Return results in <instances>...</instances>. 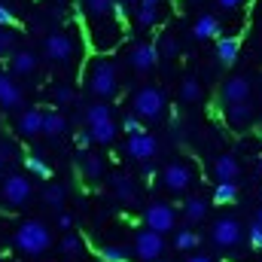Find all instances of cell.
Instances as JSON below:
<instances>
[{
	"label": "cell",
	"mask_w": 262,
	"mask_h": 262,
	"mask_svg": "<svg viewBox=\"0 0 262 262\" xmlns=\"http://www.w3.org/2000/svg\"><path fill=\"white\" fill-rule=\"evenodd\" d=\"M12 247L18 253H25V256H43L52 247V232L40 220H25L12 232Z\"/></svg>",
	"instance_id": "6da1fadb"
},
{
	"label": "cell",
	"mask_w": 262,
	"mask_h": 262,
	"mask_svg": "<svg viewBox=\"0 0 262 262\" xmlns=\"http://www.w3.org/2000/svg\"><path fill=\"white\" fill-rule=\"evenodd\" d=\"M85 85L95 98L101 101H110L116 92H119V73L116 64L110 58H95V64L89 67V76H85Z\"/></svg>",
	"instance_id": "7a4b0ae2"
},
{
	"label": "cell",
	"mask_w": 262,
	"mask_h": 262,
	"mask_svg": "<svg viewBox=\"0 0 262 262\" xmlns=\"http://www.w3.org/2000/svg\"><path fill=\"white\" fill-rule=\"evenodd\" d=\"M165 107H168V98H165V92H162L159 85H143V89H137L134 98H131V113H134L137 119H143V122L162 119Z\"/></svg>",
	"instance_id": "3957f363"
},
{
	"label": "cell",
	"mask_w": 262,
	"mask_h": 262,
	"mask_svg": "<svg viewBox=\"0 0 262 262\" xmlns=\"http://www.w3.org/2000/svg\"><path fill=\"white\" fill-rule=\"evenodd\" d=\"M143 226L152 229V232H159V235H168L177 226V213H174V207L168 201H152L143 210Z\"/></svg>",
	"instance_id": "277c9868"
},
{
	"label": "cell",
	"mask_w": 262,
	"mask_h": 262,
	"mask_svg": "<svg viewBox=\"0 0 262 262\" xmlns=\"http://www.w3.org/2000/svg\"><path fill=\"white\" fill-rule=\"evenodd\" d=\"M210 241H213L216 247H223V250L238 247V244L244 241V226H241L235 216H220V220L210 226Z\"/></svg>",
	"instance_id": "5b68a950"
},
{
	"label": "cell",
	"mask_w": 262,
	"mask_h": 262,
	"mask_svg": "<svg viewBox=\"0 0 262 262\" xmlns=\"http://www.w3.org/2000/svg\"><path fill=\"white\" fill-rule=\"evenodd\" d=\"M43 52H46L49 61L67 64V61L76 55V43H73V37L64 34V31H52V34H46V40H43Z\"/></svg>",
	"instance_id": "8992f818"
},
{
	"label": "cell",
	"mask_w": 262,
	"mask_h": 262,
	"mask_svg": "<svg viewBox=\"0 0 262 262\" xmlns=\"http://www.w3.org/2000/svg\"><path fill=\"white\" fill-rule=\"evenodd\" d=\"M134 253L140 262H159L165 253V235H159L152 229H140L134 235Z\"/></svg>",
	"instance_id": "52a82bcc"
},
{
	"label": "cell",
	"mask_w": 262,
	"mask_h": 262,
	"mask_svg": "<svg viewBox=\"0 0 262 262\" xmlns=\"http://www.w3.org/2000/svg\"><path fill=\"white\" fill-rule=\"evenodd\" d=\"M192 180H195V174H192V165L189 162H171V165H165V171H162V186L168 189V192H186L189 186H192Z\"/></svg>",
	"instance_id": "ba28073f"
},
{
	"label": "cell",
	"mask_w": 262,
	"mask_h": 262,
	"mask_svg": "<svg viewBox=\"0 0 262 262\" xmlns=\"http://www.w3.org/2000/svg\"><path fill=\"white\" fill-rule=\"evenodd\" d=\"M31 195H34V186H31L28 177L9 174V177L3 180V201H6L9 207H25V204L31 201Z\"/></svg>",
	"instance_id": "9c48e42d"
},
{
	"label": "cell",
	"mask_w": 262,
	"mask_h": 262,
	"mask_svg": "<svg viewBox=\"0 0 262 262\" xmlns=\"http://www.w3.org/2000/svg\"><path fill=\"white\" fill-rule=\"evenodd\" d=\"M159 152V140L149 134V131H140V134H128V140H125V156L134 159V162H149L152 156Z\"/></svg>",
	"instance_id": "30bf717a"
},
{
	"label": "cell",
	"mask_w": 262,
	"mask_h": 262,
	"mask_svg": "<svg viewBox=\"0 0 262 262\" xmlns=\"http://www.w3.org/2000/svg\"><path fill=\"white\" fill-rule=\"evenodd\" d=\"M128 64L134 73H149L152 67L159 64V49H156V43H137V46H131L128 52Z\"/></svg>",
	"instance_id": "8fae6325"
},
{
	"label": "cell",
	"mask_w": 262,
	"mask_h": 262,
	"mask_svg": "<svg viewBox=\"0 0 262 262\" xmlns=\"http://www.w3.org/2000/svg\"><path fill=\"white\" fill-rule=\"evenodd\" d=\"M0 107H3V110H21V107H25L21 85L15 82L12 73H0Z\"/></svg>",
	"instance_id": "7c38bea8"
},
{
	"label": "cell",
	"mask_w": 262,
	"mask_h": 262,
	"mask_svg": "<svg viewBox=\"0 0 262 262\" xmlns=\"http://www.w3.org/2000/svg\"><path fill=\"white\" fill-rule=\"evenodd\" d=\"M250 92H253V82L247 76H229L223 82V101L226 104H238V101H250Z\"/></svg>",
	"instance_id": "4fadbf2b"
},
{
	"label": "cell",
	"mask_w": 262,
	"mask_h": 262,
	"mask_svg": "<svg viewBox=\"0 0 262 262\" xmlns=\"http://www.w3.org/2000/svg\"><path fill=\"white\" fill-rule=\"evenodd\" d=\"M15 131H18L21 137H37V134L43 131V110H37V107H21L18 119H15Z\"/></svg>",
	"instance_id": "5bb4252c"
},
{
	"label": "cell",
	"mask_w": 262,
	"mask_h": 262,
	"mask_svg": "<svg viewBox=\"0 0 262 262\" xmlns=\"http://www.w3.org/2000/svg\"><path fill=\"white\" fill-rule=\"evenodd\" d=\"M40 64V58L31 52V49H15L12 55H9V73L12 76H31L34 70Z\"/></svg>",
	"instance_id": "9a60e30c"
},
{
	"label": "cell",
	"mask_w": 262,
	"mask_h": 262,
	"mask_svg": "<svg viewBox=\"0 0 262 262\" xmlns=\"http://www.w3.org/2000/svg\"><path fill=\"white\" fill-rule=\"evenodd\" d=\"M226 122L232 128H244L253 122V107L250 101H238V104H226Z\"/></svg>",
	"instance_id": "2e32d148"
},
{
	"label": "cell",
	"mask_w": 262,
	"mask_h": 262,
	"mask_svg": "<svg viewBox=\"0 0 262 262\" xmlns=\"http://www.w3.org/2000/svg\"><path fill=\"white\" fill-rule=\"evenodd\" d=\"M192 37L195 40H216L220 37V18L216 15H210V12H201L195 18V25H192Z\"/></svg>",
	"instance_id": "e0dca14e"
},
{
	"label": "cell",
	"mask_w": 262,
	"mask_h": 262,
	"mask_svg": "<svg viewBox=\"0 0 262 262\" xmlns=\"http://www.w3.org/2000/svg\"><path fill=\"white\" fill-rule=\"evenodd\" d=\"M238 52H241V40L238 37H216V58H220V64L232 67L238 61Z\"/></svg>",
	"instance_id": "ac0fdd59"
},
{
	"label": "cell",
	"mask_w": 262,
	"mask_h": 262,
	"mask_svg": "<svg viewBox=\"0 0 262 262\" xmlns=\"http://www.w3.org/2000/svg\"><path fill=\"white\" fill-rule=\"evenodd\" d=\"M64 131H67L64 113H58V110H43V131H40V134H46V137H61Z\"/></svg>",
	"instance_id": "d6986e66"
},
{
	"label": "cell",
	"mask_w": 262,
	"mask_h": 262,
	"mask_svg": "<svg viewBox=\"0 0 262 262\" xmlns=\"http://www.w3.org/2000/svg\"><path fill=\"white\" fill-rule=\"evenodd\" d=\"M213 174H216V180H238L241 165H238L235 156H220V159L213 162Z\"/></svg>",
	"instance_id": "ffe728a7"
},
{
	"label": "cell",
	"mask_w": 262,
	"mask_h": 262,
	"mask_svg": "<svg viewBox=\"0 0 262 262\" xmlns=\"http://www.w3.org/2000/svg\"><path fill=\"white\" fill-rule=\"evenodd\" d=\"M89 134H92V140H95V143L110 146V143L116 140L119 128H116V122H113V119H104V122H98V125H89Z\"/></svg>",
	"instance_id": "44dd1931"
},
{
	"label": "cell",
	"mask_w": 262,
	"mask_h": 262,
	"mask_svg": "<svg viewBox=\"0 0 262 262\" xmlns=\"http://www.w3.org/2000/svg\"><path fill=\"white\" fill-rule=\"evenodd\" d=\"M159 3H137V12H134V21H137V28H156L159 25Z\"/></svg>",
	"instance_id": "7402d4cb"
},
{
	"label": "cell",
	"mask_w": 262,
	"mask_h": 262,
	"mask_svg": "<svg viewBox=\"0 0 262 262\" xmlns=\"http://www.w3.org/2000/svg\"><path fill=\"white\" fill-rule=\"evenodd\" d=\"M110 186H113V192L119 195V201H125V204H131V201L137 198V189H134L131 177H125V174H113V177H110Z\"/></svg>",
	"instance_id": "603a6c76"
},
{
	"label": "cell",
	"mask_w": 262,
	"mask_h": 262,
	"mask_svg": "<svg viewBox=\"0 0 262 262\" xmlns=\"http://www.w3.org/2000/svg\"><path fill=\"white\" fill-rule=\"evenodd\" d=\"M85 125H98V122H104V119H113V107L107 104V101H95V104H89L85 107Z\"/></svg>",
	"instance_id": "cb8c5ba5"
},
{
	"label": "cell",
	"mask_w": 262,
	"mask_h": 262,
	"mask_svg": "<svg viewBox=\"0 0 262 262\" xmlns=\"http://www.w3.org/2000/svg\"><path fill=\"white\" fill-rule=\"evenodd\" d=\"M79 168H82V174H85L89 180H101V177H104V159L95 156V152H82Z\"/></svg>",
	"instance_id": "d4e9b609"
},
{
	"label": "cell",
	"mask_w": 262,
	"mask_h": 262,
	"mask_svg": "<svg viewBox=\"0 0 262 262\" xmlns=\"http://www.w3.org/2000/svg\"><path fill=\"white\" fill-rule=\"evenodd\" d=\"M113 6H116V0H85V12H89L95 21L110 18V15H113Z\"/></svg>",
	"instance_id": "484cf974"
},
{
	"label": "cell",
	"mask_w": 262,
	"mask_h": 262,
	"mask_svg": "<svg viewBox=\"0 0 262 262\" xmlns=\"http://www.w3.org/2000/svg\"><path fill=\"white\" fill-rule=\"evenodd\" d=\"M238 198V183L235 180H220L216 189H213V201L216 204H235Z\"/></svg>",
	"instance_id": "4316f807"
},
{
	"label": "cell",
	"mask_w": 262,
	"mask_h": 262,
	"mask_svg": "<svg viewBox=\"0 0 262 262\" xmlns=\"http://www.w3.org/2000/svg\"><path fill=\"white\" fill-rule=\"evenodd\" d=\"M183 216H186L189 223H201V220L207 216V201H204V198H186Z\"/></svg>",
	"instance_id": "83f0119b"
},
{
	"label": "cell",
	"mask_w": 262,
	"mask_h": 262,
	"mask_svg": "<svg viewBox=\"0 0 262 262\" xmlns=\"http://www.w3.org/2000/svg\"><path fill=\"white\" fill-rule=\"evenodd\" d=\"M64 198H67V189L61 186V183H49V186L43 189V201H46L49 207H55V210L64 207Z\"/></svg>",
	"instance_id": "f1b7e54d"
},
{
	"label": "cell",
	"mask_w": 262,
	"mask_h": 262,
	"mask_svg": "<svg viewBox=\"0 0 262 262\" xmlns=\"http://www.w3.org/2000/svg\"><path fill=\"white\" fill-rule=\"evenodd\" d=\"M25 168H28L34 177H40V180H52V168H49V162L40 159V156H28V159H25Z\"/></svg>",
	"instance_id": "f546056e"
},
{
	"label": "cell",
	"mask_w": 262,
	"mask_h": 262,
	"mask_svg": "<svg viewBox=\"0 0 262 262\" xmlns=\"http://www.w3.org/2000/svg\"><path fill=\"white\" fill-rule=\"evenodd\" d=\"M180 101H186V104L201 101V82H198L195 76H186V79L180 82Z\"/></svg>",
	"instance_id": "4dcf8cb0"
},
{
	"label": "cell",
	"mask_w": 262,
	"mask_h": 262,
	"mask_svg": "<svg viewBox=\"0 0 262 262\" xmlns=\"http://www.w3.org/2000/svg\"><path fill=\"white\" fill-rule=\"evenodd\" d=\"M174 247L180 250V253H189V250H195L198 247V235L192 229H180L177 235H174Z\"/></svg>",
	"instance_id": "1f68e13d"
},
{
	"label": "cell",
	"mask_w": 262,
	"mask_h": 262,
	"mask_svg": "<svg viewBox=\"0 0 262 262\" xmlns=\"http://www.w3.org/2000/svg\"><path fill=\"white\" fill-rule=\"evenodd\" d=\"M58 250H61V256H70V259H73V256L82 250V241H79L73 232H64L61 241H58Z\"/></svg>",
	"instance_id": "d6a6232c"
},
{
	"label": "cell",
	"mask_w": 262,
	"mask_h": 262,
	"mask_svg": "<svg viewBox=\"0 0 262 262\" xmlns=\"http://www.w3.org/2000/svg\"><path fill=\"white\" fill-rule=\"evenodd\" d=\"M98 256H101L104 262H128L131 259V253L125 250V247H113V244H110V247H101Z\"/></svg>",
	"instance_id": "836d02e7"
},
{
	"label": "cell",
	"mask_w": 262,
	"mask_h": 262,
	"mask_svg": "<svg viewBox=\"0 0 262 262\" xmlns=\"http://www.w3.org/2000/svg\"><path fill=\"white\" fill-rule=\"evenodd\" d=\"M15 43H18V37H15L9 28H3V31H0V58H9V55L15 52Z\"/></svg>",
	"instance_id": "e575fe53"
},
{
	"label": "cell",
	"mask_w": 262,
	"mask_h": 262,
	"mask_svg": "<svg viewBox=\"0 0 262 262\" xmlns=\"http://www.w3.org/2000/svg\"><path fill=\"white\" fill-rule=\"evenodd\" d=\"M52 101H55V107H67V104H73V89L64 85V82L52 85Z\"/></svg>",
	"instance_id": "d590c367"
},
{
	"label": "cell",
	"mask_w": 262,
	"mask_h": 262,
	"mask_svg": "<svg viewBox=\"0 0 262 262\" xmlns=\"http://www.w3.org/2000/svg\"><path fill=\"white\" fill-rule=\"evenodd\" d=\"M156 49H159L162 58H174V55H177V40H174L171 34H162L159 43H156Z\"/></svg>",
	"instance_id": "8d00e7d4"
},
{
	"label": "cell",
	"mask_w": 262,
	"mask_h": 262,
	"mask_svg": "<svg viewBox=\"0 0 262 262\" xmlns=\"http://www.w3.org/2000/svg\"><path fill=\"white\" fill-rule=\"evenodd\" d=\"M122 131H125V134H140V131H146V128H143V119H137L134 113H128L125 122H122Z\"/></svg>",
	"instance_id": "74e56055"
},
{
	"label": "cell",
	"mask_w": 262,
	"mask_h": 262,
	"mask_svg": "<svg viewBox=\"0 0 262 262\" xmlns=\"http://www.w3.org/2000/svg\"><path fill=\"white\" fill-rule=\"evenodd\" d=\"M247 241H250L256 250H262V226H259V223H253V226L247 229Z\"/></svg>",
	"instance_id": "f35d334b"
},
{
	"label": "cell",
	"mask_w": 262,
	"mask_h": 262,
	"mask_svg": "<svg viewBox=\"0 0 262 262\" xmlns=\"http://www.w3.org/2000/svg\"><path fill=\"white\" fill-rule=\"evenodd\" d=\"M12 25H15V15L9 12V6L0 3V28H12Z\"/></svg>",
	"instance_id": "ab89813d"
},
{
	"label": "cell",
	"mask_w": 262,
	"mask_h": 262,
	"mask_svg": "<svg viewBox=\"0 0 262 262\" xmlns=\"http://www.w3.org/2000/svg\"><path fill=\"white\" fill-rule=\"evenodd\" d=\"M92 143H95V140H92V134H89V128L76 134V146H79L82 152H89V146H92Z\"/></svg>",
	"instance_id": "60d3db41"
},
{
	"label": "cell",
	"mask_w": 262,
	"mask_h": 262,
	"mask_svg": "<svg viewBox=\"0 0 262 262\" xmlns=\"http://www.w3.org/2000/svg\"><path fill=\"white\" fill-rule=\"evenodd\" d=\"M216 6H220L223 12H235V9L244 6V0H216Z\"/></svg>",
	"instance_id": "b9f144b4"
},
{
	"label": "cell",
	"mask_w": 262,
	"mask_h": 262,
	"mask_svg": "<svg viewBox=\"0 0 262 262\" xmlns=\"http://www.w3.org/2000/svg\"><path fill=\"white\" fill-rule=\"evenodd\" d=\"M58 229H61V232H70V229H73V216H70L67 210L58 213Z\"/></svg>",
	"instance_id": "7bdbcfd3"
},
{
	"label": "cell",
	"mask_w": 262,
	"mask_h": 262,
	"mask_svg": "<svg viewBox=\"0 0 262 262\" xmlns=\"http://www.w3.org/2000/svg\"><path fill=\"white\" fill-rule=\"evenodd\" d=\"M186 262H213V259H210L207 253H192V256H189Z\"/></svg>",
	"instance_id": "ee69618b"
},
{
	"label": "cell",
	"mask_w": 262,
	"mask_h": 262,
	"mask_svg": "<svg viewBox=\"0 0 262 262\" xmlns=\"http://www.w3.org/2000/svg\"><path fill=\"white\" fill-rule=\"evenodd\" d=\"M9 156H12V149H9V146H6V143H0V162H6V159H9Z\"/></svg>",
	"instance_id": "f6af8a7d"
},
{
	"label": "cell",
	"mask_w": 262,
	"mask_h": 262,
	"mask_svg": "<svg viewBox=\"0 0 262 262\" xmlns=\"http://www.w3.org/2000/svg\"><path fill=\"white\" fill-rule=\"evenodd\" d=\"M183 3H186V6H201L204 0H183Z\"/></svg>",
	"instance_id": "bcb514c9"
},
{
	"label": "cell",
	"mask_w": 262,
	"mask_h": 262,
	"mask_svg": "<svg viewBox=\"0 0 262 262\" xmlns=\"http://www.w3.org/2000/svg\"><path fill=\"white\" fill-rule=\"evenodd\" d=\"M119 3H128V6H131V3H140V0H119Z\"/></svg>",
	"instance_id": "7dc6e473"
},
{
	"label": "cell",
	"mask_w": 262,
	"mask_h": 262,
	"mask_svg": "<svg viewBox=\"0 0 262 262\" xmlns=\"http://www.w3.org/2000/svg\"><path fill=\"white\" fill-rule=\"evenodd\" d=\"M256 223H259V226H262V210H259V213H256Z\"/></svg>",
	"instance_id": "c3c4849f"
},
{
	"label": "cell",
	"mask_w": 262,
	"mask_h": 262,
	"mask_svg": "<svg viewBox=\"0 0 262 262\" xmlns=\"http://www.w3.org/2000/svg\"><path fill=\"white\" fill-rule=\"evenodd\" d=\"M143 3H162V0H143Z\"/></svg>",
	"instance_id": "681fc988"
},
{
	"label": "cell",
	"mask_w": 262,
	"mask_h": 262,
	"mask_svg": "<svg viewBox=\"0 0 262 262\" xmlns=\"http://www.w3.org/2000/svg\"><path fill=\"white\" fill-rule=\"evenodd\" d=\"M259 174H262V159H259Z\"/></svg>",
	"instance_id": "f907efd6"
}]
</instances>
